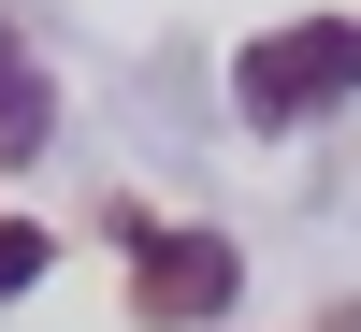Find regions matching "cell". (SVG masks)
Masks as SVG:
<instances>
[{
	"mask_svg": "<svg viewBox=\"0 0 361 332\" xmlns=\"http://www.w3.org/2000/svg\"><path fill=\"white\" fill-rule=\"evenodd\" d=\"M361 102V15H289L231 44V116L246 130H304V116Z\"/></svg>",
	"mask_w": 361,
	"mask_h": 332,
	"instance_id": "1",
	"label": "cell"
},
{
	"mask_svg": "<svg viewBox=\"0 0 361 332\" xmlns=\"http://www.w3.org/2000/svg\"><path fill=\"white\" fill-rule=\"evenodd\" d=\"M116 246H130V318L145 332H202V318H231V289H246V246H231V231H159V217L116 202Z\"/></svg>",
	"mask_w": 361,
	"mask_h": 332,
	"instance_id": "2",
	"label": "cell"
},
{
	"mask_svg": "<svg viewBox=\"0 0 361 332\" xmlns=\"http://www.w3.org/2000/svg\"><path fill=\"white\" fill-rule=\"evenodd\" d=\"M44 145H58V87H44V58L15 44V15H0V173L44 159Z\"/></svg>",
	"mask_w": 361,
	"mask_h": 332,
	"instance_id": "3",
	"label": "cell"
},
{
	"mask_svg": "<svg viewBox=\"0 0 361 332\" xmlns=\"http://www.w3.org/2000/svg\"><path fill=\"white\" fill-rule=\"evenodd\" d=\"M29 275H44V231H29V217H0V304H15Z\"/></svg>",
	"mask_w": 361,
	"mask_h": 332,
	"instance_id": "4",
	"label": "cell"
}]
</instances>
